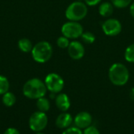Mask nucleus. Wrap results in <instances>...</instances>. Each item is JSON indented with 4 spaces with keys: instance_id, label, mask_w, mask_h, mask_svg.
<instances>
[{
    "instance_id": "nucleus-1",
    "label": "nucleus",
    "mask_w": 134,
    "mask_h": 134,
    "mask_svg": "<svg viewBox=\"0 0 134 134\" xmlns=\"http://www.w3.org/2000/svg\"><path fill=\"white\" fill-rule=\"evenodd\" d=\"M46 91L47 88L45 82L37 78L29 79L23 86L24 95L32 100H38V98L45 97Z\"/></svg>"
},
{
    "instance_id": "nucleus-2",
    "label": "nucleus",
    "mask_w": 134,
    "mask_h": 134,
    "mask_svg": "<svg viewBox=\"0 0 134 134\" xmlns=\"http://www.w3.org/2000/svg\"><path fill=\"white\" fill-rule=\"evenodd\" d=\"M108 77L112 84L122 86L127 83L130 79L128 68L121 63L113 64L109 68Z\"/></svg>"
},
{
    "instance_id": "nucleus-3",
    "label": "nucleus",
    "mask_w": 134,
    "mask_h": 134,
    "mask_svg": "<svg viewBox=\"0 0 134 134\" xmlns=\"http://www.w3.org/2000/svg\"><path fill=\"white\" fill-rule=\"evenodd\" d=\"M31 56L34 60L39 64L46 63L53 56V46L46 41H41L36 43L31 50Z\"/></svg>"
},
{
    "instance_id": "nucleus-4",
    "label": "nucleus",
    "mask_w": 134,
    "mask_h": 134,
    "mask_svg": "<svg viewBox=\"0 0 134 134\" xmlns=\"http://www.w3.org/2000/svg\"><path fill=\"white\" fill-rule=\"evenodd\" d=\"M88 8L86 3L76 1L70 4L65 11V16L70 21H79L86 17Z\"/></svg>"
},
{
    "instance_id": "nucleus-5",
    "label": "nucleus",
    "mask_w": 134,
    "mask_h": 134,
    "mask_svg": "<svg viewBox=\"0 0 134 134\" xmlns=\"http://www.w3.org/2000/svg\"><path fill=\"white\" fill-rule=\"evenodd\" d=\"M83 27L78 21H68L63 24L61 33L69 39H75L82 36Z\"/></svg>"
},
{
    "instance_id": "nucleus-6",
    "label": "nucleus",
    "mask_w": 134,
    "mask_h": 134,
    "mask_svg": "<svg viewBox=\"0 0 134 134\" xmlns=\"http://www.w3.org/2000/svg\"><path fill=\"white\" fill-rule=\"evenodd\" d=\"M48 124V118L45 112L36 111L33 113L29 119V127L35 132H41Z\"/></svg>"
},
{
    "instance_id": "nucleus-7",
    "label": "nucleus",
    "mask_w": 134,
    "mask_h": 134,
    "mask_svg": "<svg viewBox=\"0 0 134 134\" xmlns=\"http://www.w3.org/2000/svg\"><path fill=\"white\" fill-rule=\"evenodd\" d=\"M44 82L46 84L47 90L50 91L52 93H60L64 86V79L60 75L56 73H50L47 75Z\"/></svg>"
},
{
    "instance_id": "nucleus-8",
    "label": "nucleus",
    "mask_w": 134,
    "mask_h": 134,
    "mask_svg": "<svg viewBox=\"0 0 134 134\" xmlns=\"http://www.w3.org/2000/svg\"><path fill=\"white\" fill-rule=\"evenodd\" d=\"M102 29L106 35L116 36L122 31V24L117 19H108L103 23Z\"/></svg>"
},
{
    "instance_id": "nucleus-9",
    "label": "nucleus",
    "mask_w": 134,
    "mask_h": 134,
    "mask_svg": "<svg viewBox=\"0 0 134 134\" xmlns=\"http://www.w3.org/2000/svg\"><path fill=\"white\" fill-rule=\"evenodd\" d=\"M68 53L73 60H80L85 55V47L80 42L73 41L68 47Z\"/></svg>"
},
{
    "instance_id": "nucleus-10",
    "label": "nucleus",
    "mask_w": 134,
    "mask_h": 134,
    "mask_svg": "<svg viewBox=\"0 0 134 134\" xmlns=\"http://www.w3.org/2000/svg\"><path fill=\"white\" fill-rule=\"evenodd\" d=\"M92 116L86 111L79 113L75 118V124L79 129H86L92 123Z\"/></svg>"
},
{
    "instance_id": "nucleus-11",
    "label": "nucleus",
    "mask_w": 134,
    "mask_h": 134,
    "mask_svg": "<svg viewBox=\"0 0 134 134\" xmlns=\"http://www.w3.org/2000/svg\"><path fill=\"white\" fill-rule=\"evenodd\" d=\"M73 119L69 113L64 112L58 115L56 119V126L60 129H67L72 123Z\"/></svg>"
},
{
    "instance_id": "nucleus-12",
    "label": "nucleus",
    "mask_w": 134,
    "mask_h": 134,
    "mask_svg": "<svg viewBox=\"0 0 134 134\" xmlns=\"http://www.w3.org/2000/svg\"><path fill=\"white\" fill-rule=\"evenodd\" d=\"M56 105L62 111L66 112L71 106L68 96L65 93H60L56 97Z\"/></svg>"
},
{
    "instance_id": "nucleus-13",
    "label": "nucleus",
    "mask_w": 134,
    "mask_h": 134,
    "mask_svg": "<svg viewBox=\"0 0 134 134\" xmlns=\"http://www.w3.org/2000/svg\"><path fill=\"white\" fill-rule=\"evenodd\" d=\"M114 11V5L112 3L108 2H104L99 6V13L104 17L110 16Z\"/></svg>"
},
{
    "instance_id": "nucleus-14",
    "label": "nucleus",
    "mask_w": 134,
    "mask_h": 134,
    "mask_svg": "<svg viewBox=\"0 0 134 134\" xmlns=\"http://www.w3.org/2000/svg\"><path fill=\"white\" fill-rule=\"evenodd\" d=\"M33 46H34L32 45L31 41L27 38H20L18 41V47L20 49V51L23 53H31L33 49Z\"/></svg>"
},
{
    "instance_id": "nucleus-15",
    "label": "nucleus",
    "mask_w": 134,
    "mask_h": 134,
    "mask_svg": "<svg viewBox=\"0 0 134 134\" xmlns=\"http://www.w3.org/2000/svg\"><path fill=\"white\" fill-rule=\"evenodd\" d=\"M36 106L38 108V109L39 110V111H42V112H46L49 110L50 108V104L48 99H46V97H41L38 98L37 100V103H36Z\"/></svg>"
},
{
    "instance_id": "nucleus-16",
    "label": "nucleus",
    "mask_w": 134,
    "mask_h": 134,
    "mask_svg": "<svg viewBox=\"0 0 134 134\" xmlns=\"http://www.w3.org/2000/svg\"><path fill=\"white\" fill-rule=\"evenodd\" d=\"M16 97L13 93L7 92L2 95V103L6 107H12L16 103Z\"/></svg>"
},
{
    "instance_id": "nucleus-17",
    "label": "nucleus",
    "mask_w": 134,
    "mask_h": 134,
    "mask_svg": "<svg viewBox=\"0 0 134 134\" xmlns=\"http://www.w3.org/2000/svg\"><path fill=\"white\" fill-rule=\"evenodd\" d=\"M9 82L7 78L0 75V95H3L5 93L9 92Z\"/></svg>"
},
{
    "instance_id": "nucleus-18",
    "label": "nucleus",
    "mask_w": 134,
    "mask_h": 134,
    "mask_svg": "<svg viewBox=\"0 0 134 134\" xmlns=\"http://www.w3.org/2000/svg\"><path fill=\"white\" fill-rule=\"evenodd\" d=\"M125 59L130 63H134V43L126 48L125 51Z\"/></svg>"
},
{
    "instance_id": "nucleus-19",
    "label": "nucleus",
    "mask_w": 134,
    "mask_h": 134,
    "mask_svg": "<svg viewBox=\"0 0 134 134\" xmlns=\"http://www.w3.org/2000/svg\"><path fill=\"white\" fill-rule=\"evenodd\" d=\"M81 38H82V41L86 44H92V43H93L95 42V39H96L95 35L90 31L83 32Z\"/></svg>"
},
{
    "instance_id": "nucleus-20",
    "label": "nucleus",
    "mask_w": 134,
    "mask_h": 134,
    "mask_svg": "<svg viewBox=\"0 0 134 134\" xmlns=\"http://www.w3.org/2000/svg\"><path fill=\"white\" fill-rule=\"evenodd\" d=\"M70 44V41L69 38H66L65 36L62 35L60 37H59L57 40V45L58 47L61 48V49H66L69 46Z\"/></svg>"
},
{
    "instance_id": "nucleus-21",
    "label": "nucleus",
    "mask_w": 134,
    "mask_h": 134,
    "mask_svg": "<svg viewBox=\"0 0 134 134\" xmlns=\"http://www.w3.org/2000/svg\"><path fill=\"white\" fill-rule=\"evenodd\" d=\"M132 0H111V3L114 6L119 9L126 8L130 5Z\"/></svg>"
},
{
    "instance_id": "nucleus-22",
    "label": "nucleus",
    "mask_w": 134,
    "mask_h": 134,
    "mask_svg": "<svg viewBox=\"0 0 134 134\" xmlns=\"http://www.w3.org/2000/svg\"><path fill=\"white\" fill-rule=\"evenodd\" d=\"M62 134H83L81 129L78 127H68L67 128Z\"/></svg>"
},
{
    "instance_id": "nucleus-23",
    "label": "nucleus",
    "mask_w": 134,
    "mask_h": 134,
    "mask_svg": "<svg viewBox=\"0 0 134 134\" xmlns=\"http://www.w3.org/2000/svg\"><path fill=\"white\" fill-rule=\"evenodd\" d=\"M83 134H100L99 130L93 126H90L86 129H85Z\"/></svg>"
},
{
    "instance_id": "nucleus-24",
    "label": "nucleus",
    "mask_w": 134,
    "mask_h": 134,
    "mask_svg": "<svg viewBox=\"0 0 134 134\" xmlns=\"http://www.w3.org/2000/svg\"><path fill=\"white\" fill-rule=\"evenodd\" d=\"M101 2V0H85V3L86 5L89 6H94L97 4H99Z\"/></svg>"
},
{
    "instance_id": "nucleus-25",
    "label": "nucleus",
    "mask_w": 134,
    "mask_h": 134,
    "mask_svg": "<svg viewBox=\"0 0 134 134\" xmlns=\"http://www.w3.org/2000/svg\"><path fill=\"white\" fill-rule=\"evenodd\" d=\"M4 134H20V132L15 128H9L5 130Z\"/></svg>"
},
{
    "instance_id": "nucleus-26",
    "label": "nucleus",
    "mask_w": 134,
    "mask_h": 134,
    "mask_svg": "<svg viewBox=\"0 0 134 134\" xmlns=\"http://www.w3.org/2000/svg\"><path fill=\"white\" fill-rule=\"evenodd\" d=\"M130 13H131L132 16L134 18V2L131 5L130 9Z\"/></svg>"
},
{
    "instance_id": "nucleus-27",
    "label": "nucleus",
    "mask_w": 134,
    "mask_h": 134,
    "mask_svg": "<svg viewBox=\"0 0 134 134\" xmlns=\"http://www.w3.org/2000/svg\"><path fill=\"white\" fill-rule=\"evenodd\" d=\"M131 97H134V88H133L132 90H131Z\"/></svg>"
},
{
    "instance_id": "nucleus-28",
    "label": "nucleus",
    "mask_w": 134,
    "mask_h": 134,
    "mask_svg": "<svg viewBox=\"0 0 134 134\" xmlns=\"http://www.w3.org/2000/svg\"><path fill=\"white\" fill-rule=\"evenodd\" d=\"M36 134H44V133H40V132H38V133H37Z\"/></svg>"
},
{
    "instance_id": "nucleus-29",
    "label": "nucleus",
    "mask_w": 134,
    "mask_h": 134,
    "mask_svg": "<svg viewBox=\"0 0 134 134\" xmlns=\"http://www.w3.org/2000/svg\"><path fill=\"white\" fill-rule=\"evenodd\" d=\"M78 1H81V0H78Z\"/></svg>"
}]
</instances>
